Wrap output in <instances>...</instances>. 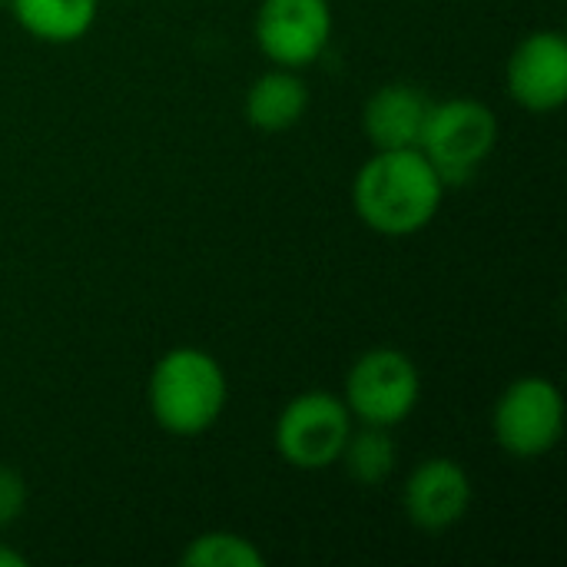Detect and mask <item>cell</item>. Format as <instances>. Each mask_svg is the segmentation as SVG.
<instances>
[{"label":"cell","mask_w":567,"mask_h":567,"mask_svg":"<svg viewBox=\"0 0 567 567\" xmlns=\"http://www.w3.org/2000/svg\"><path fill=\"white\" fill-rule=\"evenodd\" d=\"M508 96L528 113H555L567 100V40L561 30L528 33L505 63Z\"/></svg>","instance_id":"8"},{"label":"cell","mask_w":567,"mask_h":567,"mask_svg":"<svg viewBox=\"0 0 567 567\" xmlns=\"http://www.w3.org/2000/svg\"><path fill=\"white\" fill-rule=\"evenodd\" d=\"M23 565H27V558H23V555H17L13 548L0 545V567H23Z\"/></svg>","instance_id":"16"},{"label":"cell","mask_w":567,"mask_h":567,"mask_svg":"<svg viewBox=\"0 0 567 567\" xmlns=\"http://www.w3.org/2000/svg\"><path fill=\"white\" fill-rule=\"evenodd\" d=\"M229 399V382L223 365L196 346L169 349L156 359L146 402L156 425L179 439H196L209 432Z\"/></svg>","instance_id":"2"},{"label":"cell","mask_w":567,"mask_h":567,"mask_svg":"<svg viewBox=\"0 0 567 567\" xmlns=\"http://www.w3.org/2000/svg\"><path fill=\"white\" fill-rule=\"evenodd\" d=\"M332 40L329 0H262L256 10V43L272 66L302 70Z\"/></svg>","instance_id":"7"},{"label":"cell","mask_w":567,"mask_h":567,"mask_svg":"<svg viewBox=\"0 0 567 567\" xmlns=\"http://www.w3.org/2000/svg\"><path fill=\"white\" fill-rule=\"evenodd\" d=\"M419 395H422V375L412 355H405L402 349L379 346L352 362L346 375L342 402L352 412V419H359L362 425L392 429L415 412Z\"/></svg>","instance_id":"4"},{"label":"cell","mask_w":567,"mask_h":567,"mask_svg":"<svg viewBox=\"0 0 567 567\" xmlns=\"http://www.w3.org/2000/svg\"><path fill=\"white\" fill-rule=\"evenodd\" d=\"M495 442L512 458L548 455L565 432V399L551 379L522 375L495 402L492 412Z\"/></svg>","instance_id":"5"},{"label":"cell","mask_w":567,"mask_h":567,"mask_svg":"<svg viewBox=\"0 0 567 567\" xmlns=\"http://www.w3.org/2000/svg\"><path fill=\"white\" fill-rule=\"evenodd\" d=\"M429 96L412 83H385L379 86L365 110H362V130L372 143V150H405L419 146L425 116H429Z\"/></svg>","instance_id":"10"},{"label":"cell","mask_w":567,"mask_h":567,"mask_svg":"<svg viewBox=\"0 0 567 567\" xmlns=\"http://www.w3.org/2000/svg\"><path fill=\"white\" fill-rule=\"evenodd\" d=\"M405 515L415 528L439 535L455 528L472 505V478L452 458H425L412 468L402 492Z\"/></svg>","instance_id":"9"},{"label":"cell","mask_w":567,"mask_h":567,"mask_svg":"<svg viewBox=\"0 0 567 567\" xmlns=\"http://www.w3.org/2000/svg\"><path fill=\"white\" fill-rule=\"evenodd\" d=\"M23 505H27V485H23V478L13 468L0 465V528L13 525L20 518Z\"/></svg>","instance_id":"15"},{"label":"cell","mask_w":567,"mask_h":567,"mask_svg":"<svg viewBox=\"0 0 567 567\" xmlns=\"http://www.w3.org/2000/svg\"><path fill=\"white\" fill-rule=\"evenodd\" d=\"M186 567H262L266 555L249 542L246 535L236 532H203L196 535L186 551H183Z\"/></svg>","instance_id":"14"},{"label":"cell","mask_w":567,"mask_h":567,"mask_svg":"<svg viewBox=\"0 0 567 567\" xmlns=\"http://www.w3.org/2000/svg\"><path fill=\"white\" fill-rule=\"evenodd\" d=\"M10 13L33 40L63 47L93 30L100 0H10Z\"/></svg>","instance_id":"12"},{"label":"cell","mask_w":567,"mask_h":567,"mask_svg":"<svg viewBox=\"0 0 567 567\" xmlns=\"http://www.w3.org/2000/svg\"><path fill=\"white\" fill-rule=\"evenodd\" d=\"M352 432V412L339 395L302 392L276 419L279 455L302 472H322L339 462Z\"/></svg>","instance_id":"6"},{"label":"cell","mask_w":567,"mask_h":567,"mask_svg":"<svg viewBox=\"0 0 567 567\" xmlns=\"http://www.w3.org/2000/svg\"><path fill=\"white\" fill-rule=\"evenodd\" d=\"M306 110H309V86L299 76V70H289V66H272L262 76H256L243 103L249 126L262 133L292 130L306 116Z\"/></svg>","instance_id":"11"},{"label":"cell","mask_w":567,"mask_h":567,"mask_svg":"<svg viewBox=\"0 0 567 567\" xmlns=\"http://www.w3.org/2000/svg\"><path fill=\"white\" fill-rule=\"evenodd\" d=\"M498 143V120L482 100L455 96L429 106L419 150L439 169L445 186L465 183L492 156Z\"/></svg>","instance_id":"3"},{"label":"cell","mask_w":567,"mask_h":567,"mask_svg":"<svg viewBox=\"0 0 567 567\" xmlns=\"http://www.w3.org/2000/svg\"><path fill=\"white\" fill-rule=\"evenodd\" d=\"M339 462L346 465L349 478H355L359 485H382L399 462V449L389 435V429L382 425H362L359 432H349V442L339 455Z\"/></svg>","instance_id":"13"},{"label":"cell","mask_w":567,"mask_h":567,"mask_svg":"<svg viewBox=\"0 0 567 567\" xmlns=\"http://www.w3.org/2000/svg\"><path fill=\"white\" fill-rule=\"evenodd\" d=\"M445 179L419 146L375 150L352 179V206L379 236H415L442 209Z\"/></svg>","instance_id":"1"}]
</instances>
